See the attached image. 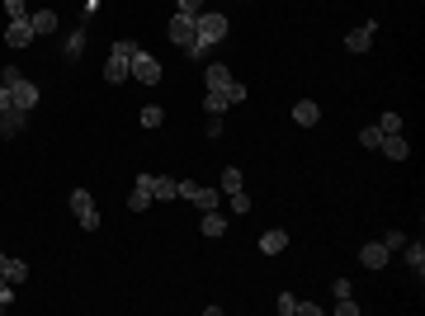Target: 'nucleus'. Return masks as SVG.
Instances as JSON below:
<instances>
[{
  "label": "nucleus",
  "mask_w": 425,
  "mask_h": 316,
  "mask_svg": "<svg viewBox=\"0 0 425 316\" xmlns=\"http://www.w3.org/2000/svg\"><path fill=\"white\" fill-rule=\"evenodd\" d=\"M133 52H137L133 38H113V52H109V62H104V80H109V85L133 80Z\"/></svg>",
  "instance_id": "obj_1"
},
{
  "label": "nucleus",
  "mask_w": 425,
  "mask_h": 316,
  "mask_svg": "<svg viewBox=\"0 0 425 316\" xmlns=\"http://www.w3.org/2000/svg\"><path fill=\"white\" fill-rule=\"evenodd\" d=\"M227 15H218V10H204V15H194V33H199V43H208V48H218V43H227Z\"/></svg>",
  "instance_id": "obj_2"
},
{
  "label": "nucleus",
  "mask_w": 425,
  "mask_h": 316,
  "mask_svg": "<svg viewBox=\"0 0 425 316\" xmlns=\"http://www.w3.org/2000/svg\"><path fill=\"white\" fill-rule=\"evenodd\" d=\"M71 217L80 232H99V208H94L90 189H71Z\"/></svg>",
  "instance_id": "obj_3"
},
{
  "label": "nucleus",
  "mask_w": 425,
  "mask_h": 316,
  "mask_svg": "<svg viewBox=\"0 0 425 316\" xmlns=\"http://www.w3.org/2000/svg\"><path fill=\"white\" fill-rule=\"evenodd\" d=\"M180 198H189L199 213H208V208L222 203V189H204V184H194V179H180Z\"/></svg>",
  "instance_id": "obj_4"
},
{
  "label": "nucleus",
  "mask_w": 425,
  "mask_h": 316,
  "mask_svg": "<svg viewBox=\"0 0 425 316\" xmlns=\"http://www.w3.org/2000/svg\"><path fill=\"white\" fill-rule=\"evenodd\" d=\"M166 33H171L175 48H185V52H194V43H199V33H194V19H189V15H171Z\"/></svg>",
  "instance_id": "obj_5"
},
{
  "label": "nucleus",
  "mask_w": 425,
  "mask_h": 316,
  "mask_svg": "<svg viewBox=\"0 0 425 316\" xmlns=\"http://www.w3.org/2000/svg\"><path fill=\"white\" fill-rule=\"evenodd\" d=\"M133 80H142V85H156L161 80V62L152 57V52H133Z\"/></svg>",
  "instance_id": "obj_6"
},
{
  "label": "nucleus",
  "mask_w": 425,
  "mask_h": 316,
  "mask_svg": "<svg viewBox=\"0 0 425 316\" xmlns=\"http://www.w3.org/2000/svg\"><path fill=\"white\" fill-rule=\"evenodd\" d=\"M374 38H378V24L369 19V24H359V29L345 33V48L350 52H369V48H374Z\"/></svg>",
  "instance_id": "obj_7"
},
{
  "label": "nucleus",
  "mask_w": 425,
  "mask_h": 316,
  "mask_svg": "<svg viewBox=\"0 0 425 316\" xmlns=\"http://www.w3.org/2000/svg\"><path fill=\"white\" fill-rule=\"evenodd\" d=\"M388 260H393V251H388L383 241H369V246H359V265H364V269H374V274H378Z\"/></svg>",
  "instance_id": "obj_8"
},
{
  "label": "nucleus",
  "mask_w": 425,
  "mask_h": 316,
  "mask_svg": "<svg viewBox=\"0 0 425 316\" xmlns=\"http://www.w3.org/2000/svg\"><path fill=\"white\" fill-rule=\"evenodd\" d=\"M378 151H383L388 160H407V156H411V142L402 137V132H383V142H378Z\"/></svg>",
  "instance_id": "obj_9"
},
{
  "label": "nucleus",
  "mask_w": 425,
  "mask_h": 316,
  "mask_svg": "<svg viewBox=\"0 0 425 316\" xmlns=\"http://www.w3.org/2000/svg\"><path fill=\"white\" fill-rule=\"evenodd\" d=\"M288 251V232L283 227H265L260 232V255H283Z\"/></svg>",
  "instance_id": "obj_10"
},
{
  "label": "nucleus",
  "mask_w": 425,
  "mask_h": 316,
  "mask_svg": "<svg viewBox=\"0 0 425 316\" xmlns=\"http://www.w3.org/2000/svg\"><path fill=\"white\" fill-rule=\"evenodd\" d=\"M33 38H38V33H33L29 19H10V29H5V43H10V48H29Z\"/></svg>",
  "instance_id": "obj_11"
},
{
  "label": "nucleus",
  "mask_w": 425,
  "mask_h": 316,
  "mask_svg": "<svg viewBox=\"0 0 425 316\" xmlns=\"http://www.w3.org/2000/svg\"><path fill=\"white\" fill-rule=\"evenodd\" d=\"M293 123L298 127H316L321 123V104H316V99H298V104H293Z\"/></svg>",
  "instance_id": "obj_12"
},
{
  "label": "nucleus",
  "mask_w": 425,
  "mask_h": 316,
  "mask_svg": "<svg viewBox=\"0 0 425 316\" xmlns=\"http://www.w3.org/2000/svg\"><path fill=\"white\" fill-rule=\"evenodd\" d=\"M152 198H156V203L180 198V179H171V175H152Z\"/></svg>",
  "instance_id": "obj_13"
},
{
  "label": "nucleus",
  "mask_w": 425,
  "mask_h": 316,
  "mask_svg": "<svg viewBox=\"0 0 425 316\" xmlns=\"http://www.w3.org/2000/svg\"><path fill=\"white\" fill-rule=\"evenodd\" d=\"M199 232H204L208 241H218V236H227V217H222L218 208H208V213H204V222H199Z\"/></svg>",
  "instance_id": "obj_14"
},
{
  "label": "nucleus",
  "mask_w": 425,
  "mask_h": 316,
  "mask_svg": "<svg viewBox=\"0 0 425 316\" xmlns=\"http://www.w3.org/2000/svg\"><path fill=\"white\" fill-rule=\"evenodd\" d=\"M24 118H29L24 109H5L0 113V137H19L24 132Z\"/></svg>",
  "instance_id": "obj_15"
},
{
  "label": "nucleus",
  "mask_w": 425,
  "mask_h": 316,
  "mask_svg": "<svg viewBox=\"0 0 425 316\" xmlns=\"http://www.w3.org/2000/svg\"><path fill=\"white\" fill-rule=\"evenodd\" d=\"M402 255H407L411 274H416V279H421V274H425V246H421V241H407V246H402Z\"/></svg>",
  "instance_id": "obj_16"
},
{
  "label": "nucleus",
  "mask_w": 425,
  "mask_h": 316,
  "mask_svg": "<svg viewBox=\"0 0 425 316\" xmlns=\"http://www.w3.org/2000/svg\"><path fill=\"white\" fill-rule=\"evenodd\" d=\"M29 24H33V33H57V10H33Z\"/></svg>",
  "instance_id": "obj_17"
},
{
  "label": "nucleus",
  "mask_w": 425,
  "mask_h": 316,
  "mask_svg": "<svg viewBox=\"0 0 425 316\" xmlns=\"http://www.w3.org/2000/svg\"><path fill=\"white\" fill-rule=\"evenodd\" d=\"M0 274H5V279H10V284H24V279H29V265H24V260H10V255H5V265H0Z\"/></svg>",
  "instance_id": "obj_18"
},
{
  "label": "nucleus",
  "mask_w": 425,
  "mask_h": 316,
  "mask_svg": "<svg viewBox=\"0 0 425 316\" xmlns=\"http://www.w3.org/2000/svg\"><path fill=\"white\" fill-rule=\"evenodd\" d=\"M137 123L147 127V132H156V127L166 123V109H156V104H147V109H137Z\"/></svg>",
  "instance_id": "obj_19"
},
{
  "label": "nucleus",
  "mask_w": 425,
  "mask_h": 316,
  "mask_svg": "<svg viewBox=\"0 0 425 316\" xmlns=\"http://www.w3.org/2000/svg\"><path fill=\"white\" fill-rule=\"evenodd\" d=\"M204 80H208V90H222V85L232 80V71H227V66H222V62H213V66H208V71H204Z\"/></svg>",
  "instance_id": "obj_20"
},
{
  "label": "nucleus",
  "mask_w": 425,
  "mask_h": 316,
  "mask_svg": "<svg viewBox=\"0 0 425 316\" xmlns=\"http://www.w3.org/2000/svg\"><path fill=\"white\" fill-rule=\"evenodd\" d=\"M147 208H152V189H142L137 184V189L128 194V213H147Z\"/></svg>",
  "instance_id": "obj_21"
},
{
  "label": "nucleus",
  "mask_w": 425,
  "mask_h": 316,
  "mask_svg": "<svg viewBox=\"0 0 425 316\" xmlns=\"http://www.w3.org/2000/svg\"><path fill=\"white\" fill-rule=\"evenodd\" d=\"M227 109H232V104H227L222 90H208V95H204V113H227Z\"/></svg>",
  "instance_id": "obj_22"
},
{
  "label": "nucleus",
  "mask_w": 425,
  "mask_h": 316,
  "mask_svg": "<svg viewBox=\"0 0 425 316\" xmlns=\"http://www.w3.org/2000/svg\"><path fill=\"white\" fill-rule=\"evenodd\" d=\"M227 203H232L236 217H246V213H251V194H246V189H236V194H227Z\"/></svg>",
  "instance_id": "obj_23"
},
{
  "label": "nucleus",
  "mask_w": 425,
  "mask_h": 316,
  "mask_svg": "<svg viewBox=\"0 0 425 316\" xmlns=\"http://www.w3.org/2000/svg\"><path fill=\"white\" fill-rule=\"evenodd\" d=\"M241 184H246V179H241V170H236V165H227V170H222V194H236Z\"/></svg>",
  "instance_id": "obj_24"
},
{
  "label": "nucleus",
  "mask_w": 425,
  "mask_h": 316,
  "mask_svg": "<svg viewBox=\"0 0 425 316\" xmlns=\"http://www.w3.org/2000/svg\"><path fill=\"white\" fill-rule=\"evenodd\" d=\"M274 307H279V316H298V293H279Z\"/></svg>",
  "instance_id": "obj_25"
},
{
  "label": "nucleus",
  "mask_w": 425,
  "mask_h": 316,
  "mask_svg": "<svg viewBox=\"0 0 425 316\" xmlns=\"http://www.w3.org/2000/svg\"><path fill=\"white\" fill-rule=\"evenodd\" d=\"M222 95H227V104H241V99H246V85H241V80H227V85H222Z\"/></svg>",
  "instance_id": "obj_26"
},
{
  "label": "nucleus",
  "mask_w": 425,
  "mask_h": 316,
  "mask_svg": "<svg viewBox=\"0 0 425 316\" xmlns=\"http://www.w3.org/2000/svg\"><path fill=\"white\" fill-rule=\"evenodd\" d=\"M378 132H402V113H378Z\"/></svg>",
  "instance_id": "obj_27"
},
{
  "label": "nucleus",
  "mask_w": 425,
  "mask_h": 316,
  "mask_svg": "<svg viewBox=\"0 0 425 316\" xmlns=\"http://www.w3.org/2000/svg\"><path fill=\"white\" fill-rule=\"evenodd\" d=\"M5 15L10 19H29L33 10H29V0H5Z\"/></svg>",
  "instance_id": "obj_28"
},
{
  "label": "nucleus",
  "mask_w": 425,
  "mask_h": 316,
  "mask_svg": "<svg viewBox=\"0 0 425 316\" xmlns=\"http://www.w3.org/2000/svg\"><path fill=\"white\" fill-rule=\"evenodd\" d=\"M175 15H204V0H175Z\"/></svg>",
  "instance_id": "obj_29"
},
{
  "label": "nucleus",
  "mask_w": 425,
  "mask_h": 316,
  "mask_svg": "<svg viewBox=\"0 0 425 316\" xmlns=\"http://www.w3.org/2000/svg\"><path fill=\"white\" fill-rule=\"evenodd\" d=\"M80 52H85V29H76L66 38V57H80Z\"/></svg>",
  "instance_id": "obj_30"
},
{
  "label": "nucleus",
  "mask_w": 425,
  "mask_h": 316,
  "mask_svg": "<svg viewBox=\"0 0 425 316\" xmlns=\"http://www.w3.org/2000/svg\"><path fill=\"white\" fill-rule=\"evenodd\" d=\"M378 142H383V132H378V127H364V132H359V146H369V151H378Z\"/></svg>",
  "instance_id": "obj_31"
},
{
  "label": "nucleus",
  "mask_w": 425,
  "mask_h": 316,
  "mask_svg": "<svg viewBox=\"0 0 425 316\" xmlns=\"http://www.w3.org/2000/svg\"><path fill=\"white\" fill-rule=\"evenodd\" d=\"M335 316H359V302H350V298H335V307H331Z\"/></svg>",
  "instance_id": "obj_32"
},
{
  "label": "nucleus",
  "mask_w": 425,
  "mask_h": 316,
  "mask_svg": "<svg viewBox=\"0 0 425 316\" xmlns=\"http://www.w3.org/2000/svg\"><path fill=\"white\" fill-rule=\"evenodd\" d=\"M383 246H388V251H402V246H407V232H397V227H393V232L383 236Z\"/></svg>",
  "instance_id": "obj_33"
},
{
  "label": "nucleus",
  "mask_w": 425,
  "mask_h": 316,
  "mask_svg": "<svg viewBox=\"0 0 425 316\" xmlns=\"http://www.w3.org/2000/svg\"><path fill=\"white\" fill-rule=\"evenodd\" d=\"M350 293H355L350 279H335V284H331V298H350Z\"/></svg>",
  "instance_id": "obj_34"
},
{
  "label": "nucleus",
  "mask_w": 425,
  "mask_h": 316,
  "mask_svg": "<svg viewBox=\"0 0 425 316\" xmlns=\"http://www.w3.org/2000/svg\"><path fill=\"white\" fill-rule=\"evenodd\" d=\"M208 137H222V113H208V123H204Z\"/></svg>",
  "instance_id": "obj_35"
},
{
  "label": "nucleus",
  "mask_w": 425,
  "mask_h": 316,
  "mask_svg": "<svg viewBox=\"0 0 425 316\" xmlns=\"http://www.w3.org/2000/svg\"><path fill=\"white\" fill-rule=\"evenodd\" d=\"M5 109H15V95H10V85L0 80V113H5Z\"/></svg>",
  "instance_id": "obj_36"
},
{
  "label": "nucleus",
  "mask_w": 425,
  "mask_h": 316,
  "mask_svg": "<svg viewBox=\"0 0 425 316\" xmlns=\"http://www.w3.org/2000/svg\"><path fill=\"white\" fill-rule=\"evenodd\" d=\"M5 307H10V302H0V312H5Z\"/></svg>",
  "instance_id": "obj_37"
}]
</instances>
